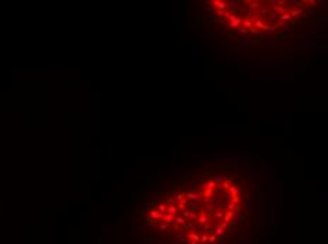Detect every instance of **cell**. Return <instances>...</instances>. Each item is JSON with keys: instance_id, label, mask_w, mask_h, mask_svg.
I'll list each match as a JSON object with an SVG mask.
<instances>
[{"instance_id": "cell-7", "label": "cell", "mask_w": 328, "mask_h": 244, "mask_svg": "<svg viewBox=\"0 0 328 244\" xmlns=\"http://www.w3.org/2000/svg\"><path fill=\"white\" fill-rule=\"evenodd\" d=\"M215 234H216V236H222V234H223V227H222V226L216 227V230H215Z\"/></svg>"}, {"instance_id": "cell-10", "label": "cell", "mask_w": 328, "mask_h": 244, "mask_svg": "<svg viewBox=\"0 0 328 244\" xmlns=\"http://www.w3.org/2000/svg\"><path fill=\"white\" fill-rule=\"evenodd\" d=\"M187 198L192 199V200H195V199H198V195H195V193H187Z\"/></svg>"}, {"instance_id": "cell-6", "label": "cell", "mask_w": 328, "mask_h": 244, "mask_svg": "<svg viewBox=\"0 0 328 244\" xmlns=\"http://www.w3.org/2000/svg\"><path fill=\"white\" fill-rule=\"evenodd\" d=\"M174 220H175V221H177V223H180V224H184V226H185V224H187V223H185V220H184V217H180V216H177V217H174Z\"/></svg>"}, {"instance_id": "cell-8", "label": "cell", "mask_w": 328, "mask_h": 244, "mask_svg": "<svg viewBox=\"0 0 328 244\" xmlns=\"http://www.w3.org/2000/svg\"><path fill=\"white\" fill-rule=\"evenodd\" d=\"M188 237H189V238H192L194 241H199V240H201V238H199V237H198L197 234H194V233H189V234H188Z\"/></svg>"}, {"instance_id": "cell-3", "label": "cell", "mask_w": 328, "mask_h": 244, "mask_svg": "<svg viewBox=\"0 0 328 244\" xmlns=\"http://www.w3.org/2000/svg\"><path fill=\"white\" fill-rule=\"evenodd\" d=\"M177 210H178V207L175 205H168L167 206V213H170V214H174Z\"/></svg>"}, {"instance_id": "cell-11", "label": "cell", "mask_w": 328, "mask_h": 244, "mask_svg": "<svg viewBox=\"0 0 328 244\" xmlns=\"http://www.w3.org/2000/svg\"><path fill=\"white\" fill-rule=\"evenodd\" d=\"M177 200H178V202H184V193H180V195H177Z\"/></svg>"}, {"instance_id": "cell-4", "label": "cell", "mask_w": 328, "mask_h": 244, "mask_svg": "<svg viewBox=\"0 0 328 244\" xmlns=\"http://www.w3.org/2000/svg\"><path fill=\"white\" fill-rule=\"evenodd\" d=\"M150 214H151L153 217H157V219H163L164 217V214L161 213V212H156V210H151L150 212Z\"/></svg>"}, {"instance_id": "cell-2", "label": "cell", "mask_w": 328, "mask_h": 244, "mask_svg": "<svg viewBox=\"0 0 328 244\" xmlns=\"http://www.w3.org/2000/svg\"><path fill=\"white\" fill-rule=\"evenodd\" d=\"M213 4H215V7H218L219 10H225V8H226V3H225V1H218V0H215Z\"/></svg>"}, {"instance_id": "cell-13", "label": "cell", "mask_w": 328, "mask_h": 244, "mask_svg": "<svg viewBox=\"0 0 328 244\" xmlns=\"http://www.w3.org/2000/svg\"><path fill=\"white\" fill-rule=\"evenodd\" d=\"M160 229H161V230H165V229H167V224H165V223L160 224Z\"/></svg>"}, {"instance_id": "cell-9", "label": "cell", "mask_w": 328, "mask_h": 244, "mask_svg": "<svg viewBox=\"0 0 328 244\" xmlns=\"http://www.w3.org/2000/svg\"><path fill=\"white\" fill-rule=\"evenodd\" d=\"M158 212H167V206L165 205H158Z\"/></svg>"}, {"instance_id": "cell-12", "label": "cell", "mask_w": 328, "mask_h": 244, "mask_svg": "<svg viewBox=\"0 0 328 244\" xmlns=\"http://www.w3.org/2000/svg\"><path fill=\"white\" fill-rule=\"evenodd\" d=\"M185 205H187V200H184V202H181V203L178 205V209H184V207H185Z\"/></svg>"}, {"instance_id": "cell-15", "label": "cell", "mask_w": 328, "mask_h": 244, "mask_svg": "<svg viewBox=\"0 0 328 244\" xmlns=\"http://www.w3.org/2000/svg\"><path fill=\"white\" fill-rule=\"evenodd\" d=\"M204 229H205V230H209V224H206V223H205V224H204ZM209 231H211V230H209Z\"/></svg>"}, {"instance_id": "cell-14", "label": "cell", "mask_w": 328, "mask_h": 244, "mask_svg": "<svg viewBox=\"0 0 328 244\" xmlns=\"http://www.w3.org/2000/svg\"><path fill=\"white\" fill-rule=\"evenodd\" d=\"M215 240H216V236H213L212 234V236L209 237V241H215Z\"/></svg>"}, {"instance_id": "cell-17", "label": "cell", "mask_w": 328, "mask_h": 244, "mask_svg": "<svg viewBox=\"0 0 328 244\" xmlns=\"http://www.w3.org/2000/svg\"><path fill=\"white\" fill-rule=\"evenodd\" d=\"M197 243H198V241H191L189 244H197Z\"/></svg>"}, {"instance_id": "cell-5", "label": "cell", "mask_w": 328, "mask_h": 244, "mask_svg": "<svg viewBox=\"0 0 328 244\" xmlns=\"http://www.w3.org/2000/svg\"><path fill=\"white\" fill-rule=\"evenodd\" d=\"M164 221L165 223H171L172 220H174V217H172V214H170V213H167V214H164Z\"/></svg>"}, {"instance_id": "cell-1", "label": "cell", "mask_w": 328, "mask_h": 244, "mask_svg": "<svg viewBox=\"0 0 328 244\" xmlns=\"http://www.w3.org/2000/svg\"><path fill=\"white\" fill-rule=\"evenodd\" d=\"M197 221H198V223H206V221H208V216H206V213H201V214L197 217Z\"/></svg>"}, {"instance_id": "cell-16", "label": "cell", "mask_w": 328, "mask_h": 244, "mask_svg": "<svg viewBox=\"0 0 328 244\" xmlns=\"http://www.w3.org/2000/svg\"><path fill=\"white\" fill-rule=\"evenodd\" d=\"M206 240H208V237H206V236H202V237H201V241H206Z\"/></svg>"}]
</instances>
